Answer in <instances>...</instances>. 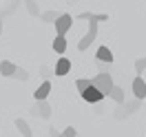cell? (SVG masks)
<instances>
[{
    "mask_svg": "<svg viewBox=\"0 0 146 137\" xmlns=\"http://www.w3.org/2000/svg\"><path fill=\"white\" fill-rule=\"evenodd\" d=\"M91 84L95 86V89H100L104 95H109V91L113 89V84H115V82H113V75H111V73H98L91 80Z\"/></svg>",
    "mask_w": 146,
    "mask_h": 137,
    "instance_id": "cell-1",
    "label": "cell"
},
{
    "mask_svg": "<svg viewBox=\"0 0 146 137\" xmlns=\"http://www.w3.org/2000/svg\"><path fill=\"white\" fill-rule=\"evenodd\" d=\"M40 18H42V22H55L60 18V13L58 11H44V13H40Z\"/></svg>",
    "mask_w": 146,
    "mask_h": 137,
    "instance_id": "cell-16",
    "label": "cell"
},
{
    "mask_svg": "<svg viewBox=\"0 0 146 137\" xmlns=\"http://www.w3.org/2000/svg\"><path fill=\"white\" fill-rule=\"evenodd\" d=\"M104 97H106V95H104L100 89H95L93 84L89 86V89H84V91H82V100H84V102H91V104H95V102H100V100H104Z\"/></svg>",
    "mask_w": 146,
    "mask_h": 137,
    "instance_id": "cell-5",
    "label": "cell"
},
{
    "mask_svg": "<svg viewBox=\"0 0 146 137\" xmlns=\"http://www.w3.org/2000/svg\"><path fill=\"white\" fill-rule=\"evenodd\" d=\"M69 71H71V60H69V58H60L58 64H55V77H62V75H66Z\"/></svg>",
    "mask_w": 146,
    "mask_h": 137,
    "instance_id": "cell-7",
    "label": "cell"
},
{
    "mask_svg": "<svg viewBox=\"0 0 146 137\" xmlns=\"http://www.w3.org/2000/svg\"><path fill=\"white\" fill-rule=\"evenodd\" d=\"M31 113H33L36 117L49 119V117H51V106L46 104V100H36V104H33V109H31Z\"/></svg>",
    "mask_w": 146,
    "mask_h": 137,
    "instance_id": "cell-4",
    "label": "cell"
},
{
    "mask_svg": "<svg viewBox=\"0 0 146 137\" xmlns=\"http://www.w3.org/2000/svg\"><path fill=\"white\" fill-rule=\"evenodd\" d=\"M113 62H98V69H100V73H111L113 71Z\"/></svg>",
    "mask_w": 146,
    "mask_h": 137,
    "instance_id": "cell-20",
    "label": "cell"
},
{
    "mask_svg": "<svg viewBox=\"0 0 146 137\" xmlns=\"http://www.w3.org/2000/svg\"><path fill=\"white\" fill-rule=\"evenodd\" d=\"M40 73L44 75V77H49V75H55V71H51V69H46V66H42V69H40Z\"/></svg>",
    "mask_w": 146,
    "mask_h": 137,
    "instance_id": "cell-24",
    "label": "cell"
},
{
    "mask_svg": "<svg viewBox=\"0 0 146 137\" xmlns=\"http://www.w3.org/2000/svg\"><path fill=\"white\" fill-rule=\"evenodd\" d=\"M75 86H78V91L82 93L84 89H89V86H91V80H78V82H75Z\"/></svg>",
    "mask_w": 146,
    "mask_h": 137,
    "instance_id": "cell-21",
    "label": "cell"
},
{
    "mask_svg": "<svg viewBox=\"0 0 146 137\" xmlns=\"http://www.w3.org/2000/svg\"><path fill=\"white\" fill-rule=\"evenodd\" d=\"M119 113H115V117H117V119H122V117H128V115H131V111H128L126 109V106H124V104H122V106H119Z\"/></svg>",
    "mask_w": 146,
    "mask_h": 137,
    "instance_id": "cell-22",
    "label": "cell"
},
{
    "mask_svg": "<svg viewBox=\"0 0 146 137\" xmlns=\"http://www.w3.org/2000/svg\"><path fill=\"white\" fill-rule=\"evenodd\" d=\"M109 97H111V100H115L117 104H124V100H126L124 89H122V86H117V84H113V89L109 91Z\"/></svg>",
    "mask_w": 146,
    "mask_h": 137,
    "instance_id": "cell-12",
    "label": "cell"
},
{
    "mask_svg": "<svg viewBox=\"0 0 146 137\" xmlns=\"http://www.w3.org/2000/svg\"><path fill=\"white\" fill-rule=\"evenodd\" d=\"M78 18L80 20H89V22H106L109 16H106V13H89V11H84V13H80Z\"/></svg>",
    "mask_w": 146,
    "mask_h": 137,
    "instance_id": "cell-8",
    "label": "cell"
},
{
    "mask_svg": "<svg viewBox=\"0 0 146 137\" xmlns=\"http://www.w3.org/2000/svg\"><path fill=\"white\" fill-rule=\"evenodd\" d=\"M25 7H27V11H29V16H33V18H40V7H38V2L36 0H25Z\"/></svg>",
    "mask_w": 146,
    "mask_h": 137,
    "instance_id": "cell-13",
    "label": "cell"
},
{
    "mask_svg": "<svg viewBox=\"0 0 146 137\" xmlns=\"http://www.w3.org/2000/svg\"><path fill=\"white\" fill-rule=\"evenodd\" d=\"M139 104H142V100H137V97H135V102H126V109L131 111V113H135V111L139 109Z\"/></svg>",
    "mask_w": 146,
    "mask_h": 137,
    "instance_id": "cell-23",
    "label": "cell"
},
{
    "mask_svg": "<svg viewBox=\"0 0 146 137\" xmlns=\"http://www.w3.org/2000/svg\"><path fill=\"white\" fill-rule=\"evenodd\" d=\"M53 24H55V33H58V36H66L69 29L73 27V18L69 13H60V18L55 20Z\"/></svg>",
    "mask_w": 146,
    "mask_h": 137,
    "instance_id": "cell-3",
    "label": "cell"
},
{
    "mask_svg": "<svg viewBox=\"0 0 146 137\" xmlns=\"http://www.w3.org/2000/svg\"><path fill=\"white\" fill-rule=\"evenodd\" d=\"M131 89H133V95H135L137 100H144L146 97V82L142 75H135V80L131 84Z\"/></svg>",
    "mask_w": 146,
    "mask_h": 137,
    "instance_id": "cell-6",
    "label": "cell"
},
{
    "mask_svg": "<svg viewBox=\"0 0 146 137\" xmlns=\"http://www.w3.org/2000/svg\"><path fill=\"white\" fill-rule=\"evenodd\" d=\"M16 69H18V66L11 62V60H2V62H0V73L5 75V77H13Z\"/></svg>",
    "mask_w": 146,
    "mask_h": 137,
    "instance_id": "cell-10",
    "label": "cell"
},
{
    "mask_svg": "<svg viewBox=\"0 0 146 137\" xmlns=\"http://www.w3.org/2000/svg\"><path fill=\"white\" fill-rule=\"evenodd\" d=\"M58 137H78V130H75L73 126H66L62 133H58Z\"/></svg>",
    "mask_w": 146,
    "mask_h": 137,
    "instance_id": "cell-18",
    "label": "cell"
},
{
    "mask_svg": "<svg viewBox=\"0 0 146 137\" xmlns=\"http://www.w3.org/2000/svg\"><path fill=\"white\" fill-rule=\"evenodd\" d=\"M0 33H2V18H0Z\"/></svg>",
    "mask_w": 146,
    "mask_h": 137,
    "instance_id": "cell-26",
    "label": "cell"
},
{
    "mask_svg": "<svg viewBox=\"0 0 146 137\" xmlns=\"http://www.w3.org/2000/svg\"><path fill=\"white\" fill-rule=\"evenodd\" d=\"M49 93H51V82H49V80H44V82L36 89L33 97H36V100H46V95H49Z\"/></svg>",
    "mask_w": 146,
    "mask_h": 137,
    "instance_id": "cell-9",
    "label": "cell"
},
{
    "mask_svg": "<svg viewBox=\"0 0 146 137\" xmlns=\"http://www.w3.org/2000/svg\"><path fill=\"white\" fill-rule=\"evenodd\" d=\"M95 38H98V22H89V31H86L84 38L78 42V49H80V51H86V49L95 42Z\"/></svg>",
    "mask_w": 146,
    "mask_h": 137,
    "instance_id": "cell-2",
    "label": "cell"
},
{
    "mask_svg": "<svg viewBox=\"0 0 146 137\" xmlns=\"http://www.w3.org/2000/svg\"><path fill=\"white\" fill-rule=\"evenodd\" d=\"M95 58H98V62H113V51L109 46H100L95 51Z\"/></svg>",
    "mask_w": 146,
    "mask_h": 137,
    "instance_id": "cell-11",
    "label": "cell"
},
{
    "mask_svg": "<svg viewBox=\"0 0 146 137\" xmlns=\"http://www.w3.org/2000/svg\"><path fill=\"white\" fill-rule=\"evenodd\" d=\"M53 51H55V53H64V51H66V38H64V36H55Z\"/></svg>",
    "mask_w": 146,
    "mask_h": 137,
    "instance_id": "cell-15",
    "label": "cell"
},
{
    "mask_svg": "<svg viewBox=\"0 0 146 137\" xmlns=\"http://www.w3.org/2000/svg\"><path fill=\"white\" fill-rule=\"evenodd\" d=\"M13 77H16V80H22V82H27V80H29V73L25 71V69H20V66H18V69H16V73H13Z\"/></svg>",
    "mask_w": 146,
    "mask_h": 137,
    "instance_id": "cell-19",
    "label": "cell"
},
{
    "mask_svg": "<svg viewBox=\"0 0 146 137\" xmlns=\"http://www.w3.org/2000/svg\"><path fill=\"white\" fill-rule=\"evenodd\" d=\"M144 69H146V58H137V60H135V73L142 75V73H144Z\"/></svg>",
    "mask_w": 146,
    "mask_h": 137,
    "instance_id": "cell-17",
    "label": "cell"
},
{
    "mask_svg": "<svg viewBox=\"0 0 146 137\" xmlns=\"http://www.w3.org/2000/svg\"><path fill=\"white\" fill-rule=\"evenodd\" d=\"M49 135H51V137H58V130H55V128H49Z\"/></svg>",
    "mask_w": 146,
    "mask_h": 137,
    "instance_id": "cell-25",
    "label": "cell"
},
{
    "mask_svg": "<svg viewBox=\"0 0 146 137\" xmlns=\"http://www.w3.org/2000/svg\"><path fill=\"white\" fill-rule=\"evenodd\" d=\"M13 124H16V128L20 130V135H25V137H31V128H29V124H27V122H25L22 117H18L16 122H13Z\"/></svg>",
    "mask_w": 146,
    "mask_h": 137,
    "instance_id": "cell-14",
    "label": "cell"
}]
</instances>
